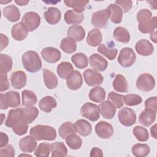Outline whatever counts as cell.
I'll return each instance as SVG.
<instances>
[{"label":"cell","instance_id":"cell-14","mask_svg":"<svg viewBox=\"0 0 157 157\" xmlns=\"http://www.w3.org/2000/svg\"><path fill=\"white\" fill-rule=\"evenodd\" d=\"M90 64L91 67L96 71H104L107 67V61L101 55L94 53L90 58Z\"/></svg>","mask_w":157,"mask_h":157},{"label":"cell","instance_id":"cell-12","mask_svg":"<svg viewBox=\"0 0 157 157\" xmlns=\"http://www.w3.org/2000/svg\"><path fill=\"white\" fill-rule=\"evenodd\" d=\"M42 58L49 63H55L61 58V52L56 48L48 47L44 48L41 51Z\"/></svg>","mask_w":157,"mask_h":157},{"label":"cell","instance_id":"cell-42","mask_svg":"<svg viewBox=\"0 0 157 157\" xmlns=\"http://www.w3.org/2000/svg\"><path fill=\"white\" fill-rule=\"evenodd\" d=\"M58 132L59 136L62 139H66L67 136L72 134H75L76 131L74 127V124H73L71 122L67 121L63 123L59 127L58 129Z\"/></svg>","mask_w":157,"mask_h":157},{"label":"cell","instance_id":"cell-36","mask_svg":"<svg viewBox=\"0 0 157 157\" xmlns=\"http://www.w3.org/2000/svg\"><path fill=\"white\" fill-rule=\"evenodd\" d=\"M22 96V105L30 107L36 104L37 102V98L36 94L28 90H25L21 93Z\"/></svg>","mask_w":157,"mask_h":157},{"label":"cell","instance_id":"cell-35","mask_svg":"<svg viewBox=\"0 0 157 157\" xmlns=\"http://www.w3.org/2000/svg\"><path fill=\"white\" fill-rule=\"evenodd\" d=\"M105 91L101 86H96L92 88L89 93L90 99L95 102H102L105 99Z\"/></svg>","mask_w":157,"mask_h":157},{"label":"cell","instance_id":"cell-39","mask_svg":"<svg viewBox=\"0 0 157 157\" xmlns=\"http://www.w3.org/2000/svg\"><path fill=\"white\" fill-rule=\"evenodd\" d=\"M157 27V18L156 17H152L148 21L144 22L143 23L139 24V31L144 33H151L155 30Z\"/></svg>","mask_w":157,"mask_h":157},{"label":"cell","instance_id":"cell-41","mask_svg":"<svg viewBox=\"0 0 157 157\" xmlns=\"http://www.w3.org/2000/svg\"><path fill=\"white\" fill-rule=\"evenodd\" d=\"M150 147L145 144H136L132 147V153L137 157L146 156L150 153Z\"/></svg>","mask_w":157,"mask_h":157},{"label":"cell","instance_id":"cell-6","mask_svg":"<svg viewBox=\"0 0 157 157\" xmlns=\"http://www.w3.org/2000/svg\"><path fill=\"white\" fill-rule=\"evenodd\" d=\"M117 59L122 67H128L135 63L136 55L131 48L124 47L121 50Z\"/></svg>","mask_w":157,"mask_h":157},{"label":"cell","instance_id":"cell-16","mask_svg":"<svg viewBox=\"0 0 157 157\" xmlns=\"http://www.w3.org/2000/svg\"><path fill=\"white\" fill-rule=\"evenodd\" d=\"M137 53L142 56H150L154 50L152 44L148 40L141 39L137 42L135 45Z\"/></svg>","mask_w":157,"mask_h":157},{"label":"cell","instance_id":"cell-59","mask_svg":"<svg viewBox=\"0 0 157 157\" xmlns=\"http://www.w3.org/2000/svg\"><path fill=\"white\" fill-rule=\"evenodd\" d=\"M150 132H151V136L156 139H157V132H156V124H154L150 129Z\"/></svg>","mask_w":157,"mask_h":157},{"label":"cell","instance_id":"cell-11","mask_svg":"<svg viewBox=\"0 0 157 157\" xmlns=\"http://www.w3.org/2000/svg\"><path fill=\"white\" fill-rule=\"evenodd\" d=\"M83 77L85 83L90 86L101 85L104 81V77L100 73L91 69L85 71Z\"/></svg>","mask_w":157,"mask_h":157},{"label":"cell","instance_id":"cell-56","mask_svg":"<svg viewBox=\"0 0 157 157\" xmlns=\"http://www.w3.org/2000/svg\"><path fill=\"white\" fill-rule=\"evenodd\" d=\"M9 142V137L6 134L0 132V148H3L7 145Z\"/></svg>","mask_w":157,"mask_h":157},{"label":"cell","instance_id":"cell-1","mask_svg":"<svg viewBox=\"0 0 157 157\" xmlns=\"http://www.w3.org/2000/svg\"><path fill=\"white\" fill-rule=\"evenodd\" d=\"M28 124L23 108L10 110L5 122L6 126L12 128L13 131L18 136H22L27 132Z\"/></svg>","mask_w":157,"mask_h":157},{"label":"cell","instance_id":"cell-24","mask_svg":"<svg viewBox=\"0 0 157 157\" xmlns=\"http://www.w3.org/2000/svg\"><path fill=\"white\" fill-rule=\"evenodd\" d=\"M43 77L45 86L48 89H54L58 86V80L56 75L50 70L43 69Z\"/></svg>","mask_w":157,"mask_h":157},{"label":"cell","instance_id":"cell-28","mask_svg":"<svg viewBox=\"0 0 157 157\" xmlns=\"http://www.w3.org/2000/svg\"><path fill=\"white\" fill-rule=\"evenodd\" d=\"M57 105V102L54 98L50 96H47L42 98L39 102L40 109L46 113H48L52 110L55 108Z\"/></svg>","mask_w":157,"mask_h":157},{"label":"cell","instance_id":"cell-18","mask_svg":"<svg viewBox=\"0 0 157 157\" xmlns=\"http://www.w3.org/2000/svg\"><path fill=\"white\" fill-rule=\"evenodd\" d=\"M99 112L102 116L106 119H112L116 113L115 105L109 100L102 101L99 105Z\"/></svg>","mask_w":157,"mask_h":157},{"label":"cell","instance_id":"cell-32","mask_svg":"<svg viewBox=\"0 0 157 157\" xmlns=\"http://www.w3.org/2000/svg\"><path fill=\"white\" fill-rule=\"evenodd\" d=\"M113 87L114 90L120 93H127L128 91V84L125 77L117 74L113 82Z\"/></svg>","mask_w":157,"mask_h":157},{"label":"cell","instance_id":"cell-8","mask_svg":"<svg viewBox=\"0 0 157 157\" xmlns=\"http://www.w3.org/2000/svg\"><path fill=\"white\" fill-rule=\"evenodd\" d=\"M118 117L121 124L125 126H131L136 121L135 111L128 107H123L118 112Z\"/></svg>","mask_w":157,"mask_h":157},{"label":"cell","instance_id":"cell-23","mask_svg":"<svg viewBox=\"0 0 157 157\" xmlns=\"http://www.w3.org/2000/svg\"><path fill=\"white\" fill-rule=\"evenodd\" d=\"M68 37L73 39L75 41H82L85 36V31L84 28L78 25H75L70 26L67 32Z\"/></svg>","mask_w":157,"mask_h":157},{"label":"cell","instance_id":"cell-25","mask_svg":"<svg viewBox=\"0 0 157 157\" xmlns=\"http://www.w3.org/2000/svg\"><path fill=\"white\" fill-rule=\"evenodd\" d=\"M74 127L76 132L83 137L90 135L92 131L91 124L88 121L83 119H80L76 121L74 124Z\"/></svg>","mask_w":157,"mask_h":157},{"label":"cell","instance_id":"cell-15","mask_svg":"<svg viewBox=\"0 0 157 157\" xmlns=\"http://www.w3.org/2000/svg\"><path fill=\"white\" fill-rule=\"evenodd\" d=\"M18 146L22 151L32 153L35 151L37 148V142L33 136H27L20 140Z\"/></svg>","mask_w":157,"mask_h":157},{"label":"cell","instance_id":"cell-7","mask_svg":"<svg viewBox=\"0 0 157 157\" xmlns=\"http://www.w3.org/2000/svg\"><path fill=\"white\" fill-rule=\"evenodd\" d=\"M80 113L82 117L91 121H97L100 116L99 106L91 102L85 103L80 109Z\"/></svg>","mask_w":157,"mask_h":157},{"label":"cell","instance_id":"cell-17","mask_svg":"<svg viewBox=\"0 0 157 157\" xmlns=\"http://www.w3.org/2000/svg\"><path fill=\"white\" fill-rule=\"evenodd\" d=\"M29 31L22 22L13 25L11 29L12 37L17 41L23 40L28 36Z\"/></svg>","mask_w":157,"mask_h":157},{"label":"cell","instance_id":"cell-40","mask_svg":"<svg viewBox=\"0 0 157 157\" xmlns=\"http://www.w3.org/2000/svg\"><path fill=\"white\" fill-rule=\"evenodd\" d=\"M52 156H66L67 150L63 142H56L51 144Z\"/></svg>","mask_w":157,"mask_h":157},{"label":"cell","instance_id":"cell-55","mask_svg":"<svg viewBox=\"0 0 157 157\" xmlns=\"http://www.w3.org/2000/svg\"><path fill=\"white\" fill-rule=\"evenodd\" d=\"M115 4L120 6L123 9L124 12L126 13L130 10L132 6V1H116Z\"/></svg>","mask_w":157,"mask_h":157},{"label":"cell","instance_id":"cell-50","mask_svg":"<svg viewBox=\"0 0 157 157\" xmlns=\"http://www.w3.org/2000/svg\"><path fill=\"white\" fill-rule=\"evenodd\" d=\"M25 115L28 119L29 124L31 123L37 118L39 114V110L36 107L30 106L28 107L23 108Z\"/></svg>","mask_w":157,"mask_h":157},{"label":"cell","instance_id":"cell-63","mask_svg":"<svg viewBox=\"0 0 157 157\" xmlns=\"http://www.w3.org/2000/svg\"><path fill=\"white\" fill-rule=\"evenodd\" d=\"M12 1L11 0H10V1H5V2H2V1H1V4H7V3H9V2H10Z\"/></svg>","mask_w":157,"mask_h":157},{"label":"cell","instance_id":"cell-37","mask_svg":"<svg viewBox=\"0 0 157 157\" xmlns=\"http://www.w3.org/2000/svg\"><path fill=\"white\" fill-rule=\"evenodd\" d=\"M71 61L78 69H84L88 65V59L86 55L83 53H77L73 55Z\"/></svg>","mask_w":157,"mask_h":157},{"label":"cell","instance_id":"cell-53","mask_svg":"<svg viewBox=\"0 0 157 157\" xmlns=\"http://www.w3.org/2000/svg\"><path fill=\"white\" fill-rule=\"evenodd\" d=\"M0 156L13 157L15 156V150L13 146L12 145H8L5 148H1L0 150Z\"/></svg>","mask_w":157,"mask_h":157},{"label":"cell","instance_id":"cell-52","mask_svg":"<svg viewBox=\"0 0 157 157\" xmlns=\"http://www.w3.org/2000/svg\"><path fill=\"white\" fill-rule=\"evenodd\" d=\"M0 91L1 92L9 88V80L6 73H0Z\"/></svg>","mask_w":157,"mask_h":157},{"label":"cell","instance_id":"cell-22","mask_svg":"<svg viewBox=\"0 0 157 157\" xmlns=\"http://www.w3.org/2000/svg\"><path fill=\"white\" fill-rule=\"evenodd\" d=\"M156 111L152 109H145L143 112H141L139 117V122L145 126H150L156 119Z\"/></svg>","mask_w":157,"mask_h":157},{"label":"cell","instance_id":"cell-31","mask_svg":"<svg viewBox=\"0 0 157 157\" xmlns=\"http://www.w3.org/2000/svg\"><path fill=\"white\" fill-rule=\"evenodd\" d=\"M57 74L63 79H67L74 72L72 65L69 62H61L57 66Z\"/></svg>","mask_w":157,"mask_h":157},{"label":"cell","instance_id":"cell-19","mask_svg":"<svg viewBox=\"0 0 157 157\" xmlns=\"http://www.w3.org/2000/svg\"><path fill=\"white\" fill-rule=\"evenodd\" d=\"M83 83V78L80 72L74 71L70 76L66 79V85L67 88L72 90L79 89Z\"/></svg>","mask_w":157,"mask_h":157},{"label":"cell","instance_id":"cell-51","mask_svg":"<svg viewBox=\"0 0 157 157\" xmlns=\"http://www.w3.org/2000/svg\"><path fill=\"white\" fill-rule=\"evenodd\" d=\"M137 20L139 22V24L143 23L150 20L152 18L151 12L146 9L140 10L137 13Z\"/></svg>","mask_w":157,"mask_h":157},{"label":"cell","instance_id":"cell-3","mask_svg":"<svg viewBox=\"0 0 157 157\" xmlns=\"http://www.w3.org/2000/svg\"><path fill=\"white\" fill-rule=\"evenodd\" d=\"M21 60L24 68L29 72H38L42 67V61L35 51L26 52L22 55Z\"/></svg>","mask_w":157,"mask_h":157},{"label":"cell","instance_id":"cell-2","mask_svg":"<svg viewBox=\"0 0 157 157\" xmlns=\"http://www.w3.org/2000/svg\"><path fill=\"white\" fill-rule=\"evenodd\" d=\"M30 135L36 140H54L56 137V130L52 126L37 124L30 129Z\"/></svg>","mask_w":157,"mask_h":157},{"label":"cell","instance_id":"cell-45","mask_svg":"<svg viewBox=\"0 0 157 157\" xmlns=\"http://www.w3.org/2000/svg\"><path fill=\"white\" fill-rule=\"evenodd\" d=\"M98 52L106 56L109 59H114L117 55L118 50L115 48H109L105 44H100L97 49Z\"/></svg>","mask_w":157,"mask_h":157},{"label":"cell","instance_id":"cell-33","mask_svg":"<svg viewBox=\"0 0 157 157\" xmlns=\"http://www.w3.org/2000/svg\"><path fill=\"white\" fill-rule=\"evenodd\" d=\"M65 4L73 9V10L77 13H82L85 9L86 5L89 3L88 0H65Z\"/></svg>","mask_w":157,"mask_h":157},{"label":"cell","instance_id":"cell-5","mask_svg":"<svg viewBox=\"0 0 157 157\" xmlns=\"http://www.w3.org/2000/svg\"><path fill=\"white\" fill-rule=\"evenodd\" d=\"M136 86L140 91L148 92L151 91L155 86L154 77L148 73H144L139 76L136 80Z\"/></svg>","mask_w":157,"mask_h":157},{"label":"cell","instance_id":"cell-44","mask_svg":"<svg viewBox=\"0 0 157 157\" xmlns=\"http://www.w3.org/2000/svg\"><path fill=\"white\" fill-rule=\"evenodd\" d=\"M66 144L72 150L79 149L82 144V139L75 134H72L66 137Z\"/></svg>","mask_w":157,"mask_h":157},{"label":"cell","instance_id":"cell-30","mask_svg":"<svg viewBox=\"0 0 157 157\" xmlns=\"http://www.w3.org/2000/svg\"><path fill=\"white\" fill-rule=\"evenodd\" d=\"M102 37L99 29H93L88 33L86 37V43L92 47H96L101 44Z\"/></svg>","mask_w":157,"mask_h":157},{"label":"cell","instance_id":"cell-34","mask_svg":"<svg viewBox=\"0 0 157 157\" xmlns=\"http://www.w3.org/2000/svg\"><path fill=\"white\" fill-rule=\"evenodd\" d=\"M114 39L123 43H128L130 40V34L129 31L124 27H117L113 33Z\"/></svg>","mask_w":157,"mask_h":157},{"label":"cell","instance_id":"cell-54","mask_svg":"<svg viewBox=\"0 0 157 157\" xmlns=\"http://www.w3.org/2000/svg\"><path fill=\"white\" fill-rule=\"evenodd\" d=\"M145 109H152L155 111L157 110V98L156 96L150 97L145 102Z\"/></svg>","mask_w":157,"mask_h":157},{"label":"cell","instance_id":"cell-60","mask_svg":"<svg viewBox=\"0 0 157 157\" xmlns=\"http://www.w3.org/2000/svg\"><path fill=\"white\" fill-rule=\"evenodd\" d=\"M15 2L16 3V4H17L18 5H19V6H25V5H26L28 2H29V1H24V0H15Z\"/></svg>","mask_w":157,"mask_h":157},{"label":"cell","instance_id":"cell-29","mask_svg":"<svg viewBox=\"0 0 157 157\" xmlns=\"http://www.w3.org/2000/svg\"><path fill=\"white\" fill-rule=\"evenodd\" d=\"M84 16L82 13H77L72 10H69L64 14V20L69 25H78L82 22Z\"/></svg>","mask_w":157,"mask_h":157},{"label":"cell","instance_id":"cell-43","mask_svg":"<svg viewBox=\"0 0 157 157\" xmlns=\"http://www.w3.org/2000/svg\"><path fill=\"white\" fill-rule=\"evenodd\" d=\"M12 58L6 54L0 55V73H6L10 71L12 67Z\"/></svg>","mask_w":157,"mask_h":157},{"label":"cell","instance_id":"cell-46","mask_svg":"<svg viewBox=\"0 0 157 157\" xmlns=\"http://www.w3.org/2000/svg\"><path fill=\"white\" fill-rule=\"evenodd\" d=\"M51 152V144L47 142L40 143L34 151L35 156L37 157H47Z\"/></svg>","mask_w":157,"mask_h":157},{"label":"cell","instance_id":"cell-10","mask_svg":"<svg viewBox=\"0 0 157 157\" xmlns=\"http://www.w3.org/2000/svg\"><path fill=\"white\" fill-rule=\"evenodd\" d=\"M110 12L107 9L94 12L91 17V23L96 28H105L108 23Z\"/></svg>","mask_w":157,"mask_h":157},{"label":"cell","instance_id":"cell-38","mask_svg":"<svg viewBox=\"0 0 157 157\" xmlns=\"http://www.w3.org/2000/svg\"><path fill=\"white\" fill-rule=\"evenodd\" d=\"M60 48L66 53H72L75 52L77 45L73 39L67 37L62 39L60 43Z\"/></svg>","mask_w":157,"mask_h":157},{"label":"cell","instance_id":"cell-62","mask_svg":"<svg viewBox=\"0 0 157 157\" xmlns=\"http://www.w3.org/2000/svg\"><path fill=\"white\" fill-rule=\"evenodd\" d=\"M30 156V157H31V156H32V155H26V154H21V155H18V156Z\"/></svg>","mask_w":157,"mask_h":157},{"label":"cell","instance_id":"cell-48","mask_svg":"<svg viewBox=\"0 0 157 157\" xmlns=\"http://www.w3.org/2000/svg\"><path fill=\"white\" fill-rule=\"evenodd\" d=\"M108 100L112 102L117 108L119 109L124 105V96L111 91L108 94Z\"/></svg>","mask_w":157,"mask_h":157},{"label":"cell","instance_id":"cell-47","mask_svg":"<svg viewBox=\"0 0 157 157\" xmlns=\"http://www.w3.org/2000/svg\"><path fill=\"white\" fill-rule=\"evenodd\" d=\"M133 134L136 138L140 142H145L149 138L147 129L140 126H137L134 128Z\"/></svg>","mask_w":157,"mask_h":157},{"label":"cell","instance_id":"cell-20","mask_svg":"<svg viewBox=\"0 0 157 157\" xmlns=\"http://www.w3.org/2000/svg\"><path fill=\"white\" fill-rule=\"evenodd\" d=\"M10 82L12 86L16 89H21L26 85V75L22 71L13 72L10 76Z\"/></svg>","mask_w":157,"mask_h":157},{"label":"cell","instance_id":"cell-4","mask_svg":"<svg viewBox=\"0 0 157 157\" xmlns=\"http://www.w3.org/2000/svg\"><path fill=\"white\" fill-rule=\"evenodd\" d=\"M1 109H7L8 107H16L20 104V94L17 91H10L5 94H1Z\"/></svg>","mask_w":157,"mask_h":157},{"label":"cell","instance_id":"cell-21","mask_svg":"<svg viewBox=\"0 0 157 157\" xmlns=\"http://www.w3.org/2000/svg\"><path fill=\"white\" fill-rule=\"evenodd\" d=\"M44 17L50 25H56L60 21L61 13L58 8L51 7L44 13Z\"/></svg>","mask_w":157,"mask_h":157},{"label":"cell","instance_id":"cell-13","mask_svg":"<svg viewBox=\"0 0 157 157\" xmlns=\"http://www.w3.org/2000/svg\"><path fill=\"white\" fill-rule=\"evenodd\" d=\"M96 134L102 139H109L113 133V128L110 123L105 121H100L95 126Z\"/></svg>","mask_w":157,"mask_h":157},{"label":"cell","instance_id":"cell-64","mask_svg":"<svg viewBox=\"0 0 157 157\" xmlns=\"http://www.w3.org/2000/svg\"><path fill=\"white\" fill-rule=\"evenodd\" d=\"M1 118H2V121H1V124H2V123H3V119H4L3 117H3V114H1Z\"/></svg>","mask_w":157,"mask_h":157},{"label":"cell","instance_id":"cell-9","mask_svg":"<svg viewBox=\"0 0 157 157\" xmlns=\"http://www.w3.org/2000/svg\"><path fill=\"white\" fill-rule=\"evenodd\" d=\"M21 22L25 25L29 32L36 29L40 23V17L34 12H28L22 17Z\"/></svg>","mask_w":157,"mask_h":157},{"label":"cell","instance_id":"cell-49","mask_svg":"<svg viewBox=\"0 0 157 157\" xmlns=\"http://www.w3.org/2000/svg\"><path fill=\"white\" fill-rule=\"evenodd\" d=\"M142 101V98L135 94H128L124 96V102L128 106H134L140 104Z\"/></svg>","mask_w":157,"mask_h":157},{"label":"cell","instance_id":"cell-26","mask_svg":"<svg viewBox=\"0 0 157 157\" xmlns=\"http://www.w3.org/2000/svg\"><path fill=\"white\" fill-rule=\"evenodd\" d=\"M107 9L110 12V18L112 22L118 24L121 22L123 18L122 9L115 4H110Z\"/></svg>","mask_w":157,"mask_h":157},{"label":"cell","instance_id":"cell-27","mask_svg":"<svg viewBox=\"0 0 157 157\" xmlns=\"http://www.w3.org/2000/svg\"><path fill=\"white\" fill-rule=\"evenodd\" d=\"M3 15L11 22L17 21L20 18V10L15 5H10L4 7L3 9Z\"/></svg>","mask_w":157,"mask_h":157},{"label":"cell","instance_id":"cell-58","mask_svg":"<svg viewBox=\"0 0 157 157\" xmlns=\"http://www.w3.org/2000/svg\"><path fill=\"white\" fill-rule=\"evenodd\" d=\"M90 156L91 157H94V156L102 157V156H103V152L100 148H97V147H94L93 148L91 149V150L90 151Z\"/></svg>","mask_w":157,"mask_h":157},{"label":"cell","instance_id":"cell-61","mask_svg":"<svg viewBox=\"0 0 157 157\" xmlns=\"http://www.w3.org/2000/svg\"><path fill=\"white\" fill-rule=\"evenodd\" d=\"M150 39L153 40L155 43L156 42V31H153V32L150 33Z\"/></svg>","mask_w":157,"mask_h":157},{"label":"cell","instance_id":"cell-57","mask_svg":"<svg viewBox=\"0 0 157 157\" xmlns=\"http://www.w3.org/2000/svg\"><path fill=\"white\" fill-rule=\"evenodd\" d=\"M1 51H2L9 44V39L8 37L3 34H1Z\"/></svg>","mask_w":157,"mask_h":157}]
</instances>
